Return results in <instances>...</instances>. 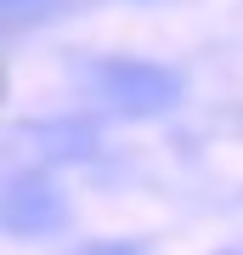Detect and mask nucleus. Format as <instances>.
<instances>
[{"label": "nucleus", "instance_id": "nucleus-1", "mask_svg": "<svg viewBox=\"0 0 243 255\" xmlns=\"http://www.w3.org/2000/svg\"><path fill=\"white\" fill-rule=\"evenodd\" d=\"M96 97H108L119 114H164L181 97V80L159 63H136V57H108L90 68Z\"/></svg>", "mask_w": 243, "mask_h": 255}, {"label": "nucleus", "instance_id": "nucleus-4", "mask_svg": "<svg viewBox=\"0 0 243 255\" xmlns=\"http://www.w3.org/2000/svg\"><path fill=\"white\" fill-rule=\"evenodd\" d=\"M63 11H68V0H0V34L6 28H28V23H51Z\"/></svg>", "mask_w": 243, "mask_h": 255}, {"label": "nucleus", "instance_id": "nucleus-5", "mask_svg": "<svg viewBox=\"0 0 243 255\" xmlns=\"http://www.w3.org/2000/svg\"><path fill=\"white\" fill-rule=\"evenodd\" d=\"M74 255H142L136 244H80Z\"/></svg>", "mask_w": 243, "mask_h": 255}, {"label": "nucleus", "instance_id": "nucleus-2", "mask_svg": "<svg viewBox=\"0 0 243 255\" xmlns=\"http://www.w3.org/2000/svg\"><path fill=\"white\" fill-rule=\"evenodd\" d=\"M0 227L34 238V233H51L63 227V193L40 176H17V182L0 187Z\"/></svg>", "mask_w": 243, "mask_h": 255}, {"label": "nucleus", "instance_id": "nucleus-3", "mask_svg": "<svg viewBox=\"0 0 243 255\" xmlns=\"http://www.w3.org/2000/svg\"><path fill=\"white\" fill-rule=\"evenodd\" d=\"M17 136H23V147L34 159H85L90 142H96V130H90L85 119H34Z\"/></svg>", "mask_w": 243, "mask_h": 255}]
</instances>
